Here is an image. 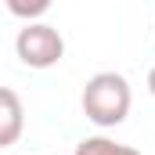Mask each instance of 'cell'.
I'll return each mask as SVG.
<instances>
[{"instance_id": "obj_1", "label": "cell", "mask_w": 155, "mask_h": 155, "mask_svg": "<svg viewBox=\"0 0 155 155\" xmlns=\"http://www.w3.org/2000/svg\"><path fill=\"white\" fill-rule=\"evenodd\" d=\"M79 105H83V116L90 119L94 126L112 130L119 123H126V116H130V105H134L130 79L123 72H94L83 83Z\"/></svg>"}, {"instance_id": "obj_2", "label": "cell", "mask_w": 155, "mask_h": 155, "mask_svg": "<svg viewBox=\"0 0 155 155\" xmlns=\"http://www.w3.org/2000/svg\"><path fill=\"white\" fill-rule=\"evenodd\" d=\"M15 54L25 69H36V72L54 69L65 58V36L47 22H25L15 36Z\"/></svg>"}, {"instance_id": "obj_3", "label": "cell", "mask_w": 155, "mask_h": 155, "mask_svg": "<svg viewBox=\"0 0 155 155\" xmlns=\"http://www.w3.org/2000/svg\"><path fill=\"white\" fill-rule=\"evenodd\" d=\"M25 134V108L11 87H0V148L18 144Z\"/></svg>"}, {"instance_id": "obj_4", "label": "cell", "mask_w": 155, "mask_h": 155, "mask_svg": "<svg viewBox=\"0 0 155 155\" xmlns=\"http://www.w3.org/2000/svg\"><path fill=\"white\" fill-rule=\"evenodd\" d=\"M72 155H141V152L130 148V144H119L112 137H105V134H94V137H83Z\"/></svg>"}, {"instance_id": "obj_5", "label": "cell", "mask_w": 155, "mask_h": 155, "mask_svg": "<svg viewBox=\"0 0 155 155\" xmlns=\"http://www.w3.org/2000/svg\"><path fill=\"white\" fill-rule=\"evenodd\" d=\"M51 4H54V0H4V7H7L15 18H22V22H40V18L51 11Z\"/></svg>"}, {"instance_id": "obj_6", "label": "cell", "mask_w": 155, "mask_h": 155, "mask_svg": "<svg viewBox=\"0 0 155 155\" xmlns=\"http://www.w3.org/2000/svg\"><path fill=\"white\" fill-rule=\"evenodd\" d=\"M148 94H152V97H155V69H152V72H148Z\"/></svg>"}]
</instances>
